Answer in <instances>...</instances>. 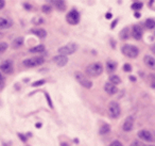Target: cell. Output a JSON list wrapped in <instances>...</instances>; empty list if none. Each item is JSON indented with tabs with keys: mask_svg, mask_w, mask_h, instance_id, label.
I'll use <instances>...</instances> for the list:
<instances>
[{
	"mask_svg": "<svg viewBox=\"0 0 155 146\" xmlns=\"http://www.w3.org/2000/svg\"><path fill=\"white\" fill-rule=\"evenodd\" d=\"M102 71H103V66L101 63H93L86 68V74L89 77H98L101 75Z\"/></svg>",
	"mask_w": 155,
	"mask_h": 146,
	"instance_id": "6da1fadb",
	"label": "cell"
},
{
	"mask_svg": "<svg viewBox=\"0 0 155 146\" xmlns=\"http://www.w3.org/2000/svg\"><path fill=\"white\" fill-rule=\"evenodd\" d=\"M122 54L127 58H136L139 54V50L136 46L131 45V44H127L122 47Z\"/></svg>",
	"mask_w": 155,
	"mask_h": 146,
	"instance_id": "7a4b0ae2",
	"label": "cell"
},
{
	"mask_svg": "<svg viewBox=\"0 0 155 146\" xmlns=\"http://www.w3.org/2000/svg\"><path fill=\"white\" fill-rule=\"evenodd\" d=\"M108 115L112 118H117L120 116L121 110H120V106L118 105V103L116 101H112V103L108 105Z\"/></svg>",
	"mask_w": 155,
	"mask_h": 146,
	"instance_id": "3957f363",
	"label": "cell"
},
{
	"mask_svg": "<svg viewBox=\"0 0 155 146\" xmlns=\"http://www.w3.org/2000/svg\"><path fill=\"white\" fill-rule=\"evenodd\" d=\"M75 79L78 80V82L81 84L82 86L86 89H91L93 86V82L87 78V76H85L84 74L82 73H75Z\"/></svg>",
	"mask_w": 155,
	"mask_h": 146,
	"instance_id": "277c9868",
	"label": "cell"
},
{
	"mask_svg": "<svg viewBox=\"0 0 155 146\" xmlns=\"http://www.w3.org/2000/svg\"><path fill=\"white\" fill-rule=\"evenodd\" d=\"M78 46L77 44L74 43H70L68 44V45L66 46H63V47H61L60 49H58V54H61V56H69V54H72L73 52H75V50H77Z\"/></svg>",
	"mask_w": 155,
	"mask_h": 146,
	"instance_id": "5b68a950",
	"label": "cell"
},
{
	"mask_svg": "<svg viewBox=\"0 0 155 146\" xmlns=\"http://www.w3.org/2000/svg\"><path fill=\"white\" fill-rule=\"evenodd\" d=\"M44 62H45V59H44L43 57H34V58H30V59L25 60L24 65L28 67H34V66L41 65Z\"/></svg>",
	"mask_w": 155,
	"mask_h": 146,
	"instance_id": "8992f818",
	"label": "cell"
},
{
	"mask_svg": "<svg viewBox=\"0 0 155 146\" xmlns=\"http://www.w3.org/2000/svg\"><path fill=\"white\" fill-rule=\"evenodd\" d=\"M66 19L68 22V24L70 25H77L80 22V14L77 10H71L66 16Z\"/></svg>",
	"mask_w": 155,
	"mask_h": 146,
	"instance_id": "52a82bcc",
	"label": "cell"
},
{
	"mask_svg": "<svg viewBox=\"0 0 155 146\" xmlns=\"http://www.w3.org/2000/svg\"><path fill=\"white\" fill-rule=\"evenodd\" d=\"M0 71L3 74H12L14 71V66L12 61H5L0 64Z\"/></svg>",
	"mask_w": 155,
	"mask_h": 146,
	"instance_id": "ba28073f",
	"label": "cell"
},
{
	"mask_svg": "<svg viewBox=\"0 0 155 146\" xmlns=\"http://www.w3.org/2000/svg\"><path fill=\"white\" fill-rule=\"evenodd\" d=\"M142 29L140 26H138V25H134L133 28H132V35H133V37L135 40H137V41H139V40L142 39Z\"/></svg>",
	"mask_w": 155,
	"mask_h": 146,
	"instance_id": "9c48e42d",
	"label": "cell"
},
{
	"mask_svg": "<svg viewBox=\"0 0 155 146\" xmlns=\"http://www.w3.org/2000/svg\"><path fill=\"white\" fill-rule=\"evenodd\" d=\"M138 137L146 142H153V134L149 130H140L138 132Z\"/></svg>",
	"mask_w": 155,
	"mask_h": 146,
	"instance_id": "30bf717a",
	"label": "cell"
},
{
	"mask_svg": "<svg viewBox=\"0 0 155 146\" xmlns=\"http://www.w3.org/2000/svg\"><path fill=\"white\" fill-rule=\"evenodd\" d=\"M53 62L55 63L58 66L63 67V66H65L67 63H68V58H67V57H65V56H61V54H60V56L54 57Z\"/></svg>",
	"mask_w": 155,
	"mask_h": 146,
	"instance_id": "8fae6325",
	"label": "cell"
},
{
	"mask_svg": "<svg viewBox=\"0 0 155 146\" xmlns=\"http://www.w3.org/2000/svg\"><path fill=\"white\" fill-rule=\"evenodd\" d=\"M104 90H105V92L107 93L108 95H114L118 92L117 86L114 85V84H112L110 82H106V83L104 84Z\"/></svg>",
	"mask_w": 155,
	"mask_h": 146,
	"instance_id": "7c38bea8",
	"label": "cell"
},
{
	"mask_svg": "<svg viewBox=\"0 0 155 146\" xmlns=\"http://www.w3.org/2000/svg\"><path fill=\"white\" fill-rule=\"evenodd\" d=\"M12 25H13V23L11 19L5 17H0V30L10 28V27H12Z\"/></svg>",
	"mask_w": 155,
	"mask_h": 146,
	"instance_id": "4fadbf2b",
	"label": "cell"
},
{
	"mask_svg": "<svg viewBox=\"0 0 155 146\" xmlns=\"http://www.w3.org/2000/svg\"><path fill=\"white\" fill-rule=\"evenodd\" d=\"M133 126H134V120L133 117H127V120H125L124 124H123V130L124 131H131L132 129H133Z\"/></svg>",
	"mask_w": 155,
	"mask_h": 146,
	"instance_id": "5bb4252c",
	"label": "cell"
},
{
	"mask_svg": "<svg viewBox=\"0 0 155 146\" xmlns=\"http://www.w3.org/2000/svg\"><path fill=\"white\" fill-rule=\"evenodd\" d=\"M143 61H144V63H146L147 66H149L151 69L155 68V60L152 56H144Z\"/></svg>",
	"mask_w": 155,
	"mask_h": 146,
	"instance_id": "9a60e30c",
	"label": "cell"
},
{
	"mask_svg": "<svg viewBox=\"0 0 155 146\" xmlns=\"http://www.w3.org/2000/svg\"><path fill=\"white\" fill-rule=\"evenodd\" d=\"M116 66H117V63L114 62V61H107L106 62V69L110 74H113L116 69Z\"/></svg>",
	"mask_w": 155,
	"mask_h": 146,
	"instance_id": "2e32d148",
	"label": "cell"
},
{
	"mask_svg": "<svg viewBox=\"0 0 155 146\" xmlns=\"http://www.w3.org/2000/svg\"><path fill=\"white\" fill-rule=\"evenodd\" d=\"M32 32L34 33L35 35H37L38 37H41V39H44V37L47 36V32H46V30H44V29H33Z\"/></svg>",
	"mask_w": 155,
	"mask_h": 146,
	"instance_id": "e0dca14e",
	"label": "cell"
},
{
	"mask_svg": "<svg viewBox=\"0 0 155 146\" xmlns=\"http://www.w3.org/2000/svg\"><path fill=\"white\" fill-rule=\"evenodd\" d=\"M53 5L60 11H65L66 10V3H65V1H53Z\"/></svg>",
	"mask_w": 155,
	"mask_h": 146,
	"instance_id": "ac0fdd59",
	"label": "cell"
},
{
	"mask_svg": "<svg viewBox=\"0 0 155 146\" xmlns=\"http://www.w3.org/2000/svg\"><path fill=\"white\" fill-rule=\"evenodd\" d=\"M110 127L108 124H103L100 127V134L105 135V134H107V133H110Z\"/></svg>",
	"mask_w": 155,
	"mask_h": 146,
	"instance_id": "d6986e66",
	"label": "cell"
},
{
	"mask_svg": "<svg viewBox=\"0 0 155 146\" xmlns=\"http://www.w3.org/2000/svg\"><path fill=\"white\" fill-rule=\"evenodd\" d=\"M144 26H146L147 29H150V30L154 29V27H155L154 19H152V18H148V19H147L146 22H144Z\"/></svg>",
	"mask_w": 155,
	"mask_h": 146,
	"instance_id": "ffe728a7",
	"label": "cell"
},
{
	"mask_svg": "<svg viewBox=\"0 0 155 146\" xmlns=\"http://www.w3.org/2000/svg\"><path fill=\"white\" fill-rule=\"evenodd\" d=\"M110 82L112 84H114V85H117V84L121 83V79L117 75H110Z\"/></svg>",
	"mask_w": 155,
	"mask_h": 146,
	"instance_id": "44dd1931",
	"label": "cell"
},
{
	"mask_svg": "<svg viewBox=\"0 0 155 146\" xmlns=\"http://www.w3.org/2000/svg\"><path fill=\"white\" fill-rule=\"evenodd\" d=\"M120 37L122 40H127L130 37V29L129 28H124L120 33Z\"/></svg>",
	"mask_w": 155,
	"mask_h": 146,
	"instance_id": "7402d4cb",
	"label": "cell"
},
{
	"mask_svg": "<svg viewBox=\"0 0 155 146\" xmlns=\"http://www.w3.org/2000/svg\"><path fill=\"white\" fill-rule=\"evenodd\" d=\"M44 51H45V46L44 45L35 46V47H32L30 49V52H44Z\"/></svg>",
	"mask_w": 155,
	"mask_h": 146,
	"instance_id": "603a6c76",
	"label": "cell"
},
{
	"mask_svg": "<svg viewBox=\"0 0 155 146\" xmlns=\"http://www.w3.org/2000/svg\"><path fill=\"white\" fill-rule=\"evenodd\" d=\"M22 43H24V39H22V37H17V39H15L13 41V47L14 48L20 47V46L22 45Z\"/></svg>",
	"mask_w": 155,
	"mask_h": 146,
	"instance_id": "cb8c5ba5",
	"label": "cell"
},
{
	"mask_svg": "<svg viewBox=\"0 0 155 146\" xmlns=\"http://www.w3.org/2000/svg\"><path fill=\"white\" fill-rule=\"evenodd\" d=\"M8 49V44L5 42H0V56Z\"/></svg>",
	"mask_w": 155,
	"mask_h": 146,
	"instance_id": "d4e9b609",
	"label": "cell"
},
{
	"mask_svg": "<svg viewBox=\"0 0 155 146\" xmlns=\"http://www.w3.org/2000/svg\"><path fill=\"white\" fill-rule=\"evenodd\" d=\"M142 8V2H138V1H136V2H134L133 5H132V9L133 10H136V11H137V10H140Z\"/></svg>",
	"mask_w": 155,
	"mask_h": 146,
	"instance_id": "484cf974",
	"label": "cell"
},
{
	"mask_svg": "<svg viewBox=\"0 0 155 146\" xmlns=\"http://www.w3.org/2000/svg\"><path fill=\"white\" fill-rule=\"evenodd\" d=\"M5 85V78L2 74L0 73V90H2Z\"/></svg>",
	"mask_w": 155,
	"mask_h": 146,
	"instance_id": "4316f807",
	"label": "cell"
},
{
	"mask_svg": "<svg viewBox=\"0 0 155 146\" xmlns=\"http://www.w3.org/2000/svg\"><path fill=\"white\" fill-rule=\"evenodd\" d=\"M41 10H43L44 13H50V12H51V7H50V5H43Z\"/></svg>",
	"mask_w": 155,
	"mask_h": 146,
	"instance_id": "83f0119b",
	"label": "cell"
},
{
	"mask_svg": "<svg viewBox=\"0 0 155 146\" xmlns=\"http://www.w3.org/2000/svg\"><path fill=\"white\" fill-rule=\"evenodd\" d=\"M44 22H45V20H44L43 18H39V17H36V18H34V19H33V24H35V25L44 24Z\"/></svg>",
	"mask_w": 155,
	"mask_h": 146,
	"instance_id": "f1b7e54d",
	"label": "cell"
},
{
	"mask_svg": "<svg viewBox=\"0 0 155 146\" xmlns=\"http://www.w3.org/2000/svg\"><path fill=\"white\" fill-rule=\"evenodd\" d=\"M44 83H45V80H38V81H35L34 83H32V86H39Z\"/></svg>",
	"mask_w": 155,
	"mask_h": 146,
	"instance_id": "f546056e",
	"label": "cell"
},
{
	"mask_svg": "<svg viewBox=\"0 0 155 146\" xmlns=\"http://www.w3.org/2000/svg\"><path fill=\"white\" fill-rule=\"evenodd\" d=\"M110 146H123V145L119 141H113L112 143L110 144Z\"/></svg>",
	"mask_w": 155,
	"mask_h": 146,
	"instance_id": "4dcf8cb0",
	"label": "cell"
},
{
	"mask_svg": "<svg viewBox=\"0 0 155 146\" xmlns=\"http://www.w3.org/2000/svg\"><path fill=\"white\" fill-rule=\"evenodd\" d=\"M123 69H124L125 71H132V67L130 64H125L124 66H123Z\"/></svg>",
	"mask_w": 155,
	"mask_h": 146,
	"instance_id": "1f68e13d",
	"label": "cell"
},
{
	"mask_svg": "<svg viewBox=\"0 0 155 146\" xmlns=\"http://www.w3.org/2000/svg\"><path fill=\"white\" fill-rule=\"evenodd\" d=\"M130 146H142V144L140 143V142H138V141H134Z\"/></svg>",
	"mask_w": 155,
	"mask_h": 146,
	"instance_id": "d6a6232c",
	"label": "cell"
},
{
	"mask_svg": "<svg viewBox=\"0 0 155 146\" xmlns=\"http://www.w3.org/2000/svg\"><path fill=\"white\" fill-rule=\"evenodd\" d=\"M5 1H3V0H0V10H2L3 8H5Z\"/></svg>",
	"mask_w": 155,
	"mask_h": 146,
	"instance_id": "836d02e7",
	"label": "cell"
},
{
	"mask_svg": "<svg viewBox=\"0 0 155 146\" xmlns=\"http://www.w3.org/2000/svg\"><path fill=\"white\" fill-rule=\"evenodd\" d=\"M46 97H47V99H48V103H49V106H50V107H53V106H52V103H51V99H50L49 95H48V94H46Z\"/></svg>",
	"mask_w": 155,
	"mask_h": 146,
	"instance_id": "e575fe53",
	"label": "cell"
},
{
	"mask_svg": "<svg viewBox=\"0 0 155 146\" xmlns=\"http://www.w3.org/2000/svg\"><path fill=\"white\" fill-rule=\"evenodd\" d=\"M25 9H26V10H31V5H28V3H25Z\"/></svg>",
	"mask_w": 155,
	"mask_h": 146,
	"instance_id": "d590c367",
	"label": "cell"
},
{
	"mask_svg": "<svg viewBox=\"0 0 155 146\" xmlns=\"http://www.w3.org/2000/svg\"><path fill=\"white\" fill-rule=\"evenodd\" d=\"M18 137H20V139H21V140H22V141H26V137H24V135H22V134H21V133H18Z\"/></svg>",
	"mask_w": 155,
	"mask_h": 146,
	"instance_id": "8d00e7d4",
	"label": "cell"
},
{
	"mask_svg": "<svg viewBox=\"0 0 155 146\" xmlns=\"http://www.w3.org/2000/svg\"><path fill=\"white\" fill-rule=\"evenodd\" d=\"M134 16H135L136 18H139V17H140V13H138V12H136V13L134 14Z\"/></svg>",
	"mask_w": 155,
	"mask_h": 146,
	"instance_id": "74e56055",
	"label": "cell"
},
{
	"mask_svg": "<svg viewBox=\"0 0 155 146\" xmlns=\"http://www.w3.org/2000/svg\"><path fill=\"white\" fill-rule=\"evenodd\" d=\"M106 18H108V19H110V18H112V14H110V13L106 14Z\"/></svg>",
	"mask_w": 155,
	"mask_h": 146,
	"instance_id": "f35d334b",
	"label": "cell"
},
{
	"mask_svg": "<svg viewBox=\"0 0 155 146\" xmlns=\"http://www.w3.org/2000/svg\"><path fill=\"white\" fill-rule=\"evenodd\" d=\"M61 146H67V144H65V143H62V144H61Z\"/></svg>",
	"mask_w": 155,
	"mask_h": 146,
	"instance_id": "ab89813d",
	"label": "cell"
},
{
	"mask_svg": "<svg viewBox=\"0 0 155 146\" xmlns=\"http://www.w3.org/2000/svg\"><path fill=\"white\" fill-rule=\"evenodd\" d=\"M142 146H153V145H142Z\"/></svg>",
	"mask_w": 155,
	"mask_h": 146,
	"instance_id": "60d3db41",
	"label": "cell"
}]
</instances>
